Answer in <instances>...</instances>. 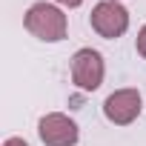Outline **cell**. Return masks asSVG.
Wrapping results in <instances>:
<instances>
[{"instance_id":"cell-1","label":"cell","mask_w":146,"mask_h":146,"mask_svg":"<svg viewBox=\"0 0 146 146\" xmlns=\"http://www.w3.org/2000/svg\"><path fill=\"white\" fill-rule=\"evenodd\" d=\"M23 26L37 40H46V43H57V40L66 37V15L52 3H35L26 12Z\"/></svg>"},{"instance_id":"cell-2","label":"cell","mask_w":146,"mask_h":146,"mask_svg":"<svg viewBox=\"0 0 146 146\" xmlns=\"http://www.w3.org/2000/svg\"><path fill=\"white\" fill-rule=\"evenodd\" d=\"M103 75H106V66H103L100 52H95V49L75 52V57H72V80L78 83V89L95 92L103 83Z\"/></svg>"},{"instance_id":"cell-3","label":"cell","mask_w":146,"mask_h":146,"mask_svg":"<svg viewBox=\"0 0 146 146\" xmlns=\"http://www.w3.org/2000/svg\"><path fill=\"white\" fill-rule=\"evenodd\" d=\"M92 29L106 37V40H115L120 37L126 29H129V12L117 3V0H103L92 9Z\"/></svg>"},{"instance_id":"cell-4","label":"cell","mask_w":146,"mask_h":146,"mask_svg":"<svg viewBox=\"0 0 146 146\" xmlns=\"http://www.w3.org/2000/svg\"><path fill=\"white\" fill-rule=\"evenodd\" d=\"M37 132L46 146H75L78 143V123L60 112L43 115L37 123Z\"/></svg>"},{"instance_id":"cell-5","label":"cell","mask_w":146,"mask_h":146,"mask_svg":"<svg viewBox=\"0 0 146 146\" xmlns=\"http://www.w3.org/2000/svg\"><path fill=\"white\" fill-rule=\"evenodd\" d=\"M103 115L117 123V126H129L137 115H140V92L137 89H117L106 98L103 103Z\"/></svg>"},{"instance_id":"cell-6","label":"cell","mask_w":146,"mask_h":146,"mask_svg":"<svg viewBox=\"0 0 146 146\" xmlns=\"http://www.w3.org/2000/svg\"><path fill=\"white\" fill-rule=\"evenodd\" d=\"M135 46H137V54H140V57H146V26L137 32V40H135Z\"/></svg>"},{"instance_id":"cell-7","label":"cell","mask_w":146,"mask_h":146,"mask_svg":"<svg viewBox=\"0 0 146 146\" xmlns=\"http://www.w3.org/2000/svg\"><path fill=\"white\" fill-rule=\"evenodd\" d=\"M3 146H29V143H26L23 137H9V140H6Z\"/></svg>"},{"instance_id":"cell-8","label":"cell","mask_w":146,"mask_h":146,"mask_svg":"<svg viewBox=\"0 0 146 146\" xmlns=\"http://www.w3.org/2000/svg\"><path fill=\"white\" fill-rule=\"evenodd\" d=\"M57 3H63V6H69V9H78L83 0H57Z\"/></svg>"}]
</instances>
